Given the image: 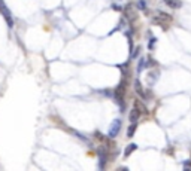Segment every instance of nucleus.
Returning a JSON list of instances; mask_svg holds the SVG:
<instances>
[{
	"instance_id": "f257e3e1",
	"label": "nucleus",
	"mask_w": 191,
	"mask_h": 171,
	"mask_svg": "<svg viewBox=\"0 0 191 171\" xmlns=\"http://www.w3.org/2000/svg\"><path fill=\"white\" fill-rule=\"evenodd\" d=\"M120 130H121V121H120V119H115L112 126H111V130H109V134H108V135H109L111 138H114V137L118 135Z\"/></svg>"
},
{
	"instance_id": "f03ea898",
	"label": "nucleus",
	"mask_w": 191,
	"mask_h": 171,
	"mask_svg": "<svg viewBox=\"0 0 191 171\" xmlns=\"http://www.w3.org/2000/svg\"><path fill=\"white\" fill-rule=\"evenodd\" d=\"M157 17H158V18L154 19V22H160V24H161L163 21H166V22H170V21H172V17H170L169 14H164V12H157Z\"/></svg>"
},
{
	"instance_id": "7ed1b4c3",
	"label": "nucleus",
	"mask_w": 191,
	"mask_h": 171,
	"mask_svg": "<svg viewBox=\"0 0 191 171\" xmlns=\"http://www.w3.org/2000/svg\"><path fill=\"white\" fill-rule=\"evenodd\" d=\"M0 12L5 15V18L8 19V24H9V27H12V18H10V14L9 10L6 9V6L3 5V0H0Z\"/></svg>"
},
{
	"instance_id": "20e7f679",
	"label": "nucleus",
	"mask_w": 191,
	"mask_h": 171,
	"mask_svg": "<svg viewBox=\"0 0 191 171\" xmlns=\"http://www.w3.org/2000/svg\"><path fill=\"white\" fill-rule=\"evenodd\" d=\"M134 91H136V92L139 94V97H140L142 100H145V98H146V94H145V91H143L142 84H140V82H139L137 79L134 80Z\"/></svg>"
},
{
	"instance_id": "39448f33",
	"label": "nucleus",
	"mask_w": 191,
	"mask_h": 171,
	"mask_svg": "<svg viewBox=\"0 0 191 171\" xmlns=\"http://www.w3.org/2000/svg\"><path fill=\"white\" fill-rule=\"evenodd\" d=\"M139 118H140V112L134 107L132 109V112H130V116H128V119H130V122H133V124H137V121H139Z\"/></svg>"
},
{
	"instance_id": "423d86ee",
	"label": "nucleus",
	"mask_w": 191,
	"mask_h": 171,
	"mask_svg": "<svg viewBox=\"0 0 191 171\" xmlns=\"http://www.w3.org/2000/svg\"><path fill=\"white\" fill-rule=\"evenodd\" d=\"M164 3H166L169 8H172V9H179L182 6L181 0H164Z\"/></svg>"
},
{
	"instance_id": "0eeeda50",
	"label": "nucleus",
	"mask_w": 191,
	"mask_h": 171,
	"mask_svg": "<svg viewBox=\"0 0 191 171\" xmlns=\"http://www.w3.org/2000/svg\"><path fill=\"white\" fill-rule=\"evenodd\" d=\"M99 156H100V168H105V164H106V149H100L99 150Z\"/></svg>"
},
{
	"instance_id": "6e6552de",
	"label": "nucleus",
	"mask_w": 191,
	"mask_h": 171,
	"mask_svg": "<svg viewBox=\"0 0 191 171\" xmlns=\"http://www.w3.org/2000/svg\"><path fill=\"white\" fill-rule=\"evenodd\" d=\"M136 149H137V144H134V143L128 144V146H127V149L124 150V156H130V155H132Z\"/></svg>"
},
{
	"instance_id": "1a4fd4ad",
	"label": "nucleus",
	"mask_w": 191,
	"mask_h": 171,
	"mask_svg": "<svg viewBox=\"0 0 191 171\" xmlns=\"http://www.w3.org/2000/svg\"><path fill=\"white\" fill-rule=\"evenodd\" d=\"M134 107H136V109H137V110H139V112H140V113H148V110H146V107H145V106L142 104V103H140V101H136V103H134Z\"/></svg>"
},
{
	"instance_id": "9d476101",
	"label": "nucleus",
	"mask_w": 191,
	"mask_h": 171,
	"mask_svg": "<svg viewBox=\"0 0 191 171\" xmlns=\"http://www.w3.org/2000/svg\"><path fill=\"white\" fill-rule=\"evenodd\" d=\"M136 125L137 124H133V122H132V125H130L128 130H127V137H133L134 131H136Z\"/></svg>"
},
{
	"instance_id": "9b49d317",
	"label": "nucleus",
	"mask_w": 191,
	"mask_h": 171,
	"mask_svg": "<svg viewBox=\"0 0 191 171\" xmlns=\"http://www.w3.org/2000/svg\"><path fill=\"white\" fill-rule=\"evenodd\" d=\"M137 8H139V9H145V2H139V3H137Z\"/></svg>"
},
{
	"instance_id": "f8f14e48",
	"label": "nucleus",
	"mask_w": 191,
	"mask_h": 171,
	"mask_svg": "<svg viewBox=\"0 0 191 171\" xmlns=\"http://www.w3.org/2000/svg\"><path fill=\"white\" fill-rule=\"evenodd\" d=\"M184 168H185V170H191V162H187V164H184Z\"/></svg>"
}]
</instances>
